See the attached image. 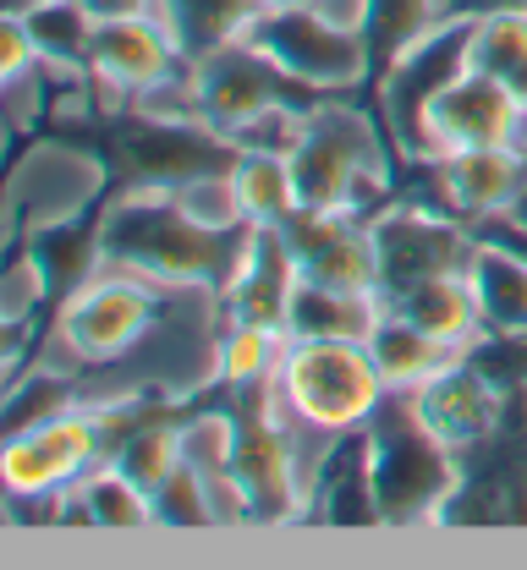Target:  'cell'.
I'll use <instances>...</instances> for the list:
<instances>
[{
    "label": "cell",
    "mask_w": 527,
    "mask_h": 570,
    "mask_svg": "<svg viewBox=\"0 0 527 570\" xmlns=\"http://www.w3.org/2000/svg\"><path fill=\"white\" fill-rule=\"evenodd\" d=\"M247 236H226V230H204L198 219L176 209L170 187L159 181H138L127 187L116 204H105L99 225H94V247H99V264H121V269H138L159 285H215L226 291L242 253H247Z\"/></svg>",
    "instance_id": "cell-1"
},
{
    "label": "cell",
    "mask_w": 527,
    "mask_h": 570,
    "mask_svg": "<svg viewBox=\"0 0 527 570\" xmlns=\"http://www.w3.org/2000/svg\"><path fill=\"white\" fill-rule=\"evenodd\" d=\"M390 132H379L369 110L352 105H313L297 148H292V176H297L302 209L358 214L369 219V204L390 193Z\"/></svg>",
    "instance_id": "cell-2"
},
{
    "label": "cell",
    "mask_w": 527,
    "mask_h": 570,
    "mask_svg": "<svg viewBox=\"0 0 527 570\" xmlns=\"http://www.w3.org/2000/svg\"><path fill=\"white\" fill-rule=\"evenodd\" d=\"M170 285L149 281L138 269H121V264H94L88 281H77L56 313V335L50 346L61 356L67 373L82 367H116L149 341L154 318L165 307Z\"/></svg>",
    "instance_id": "cell-3"
},
{
    "label": "cell",
    "mask_w": 527,
    "mask_h": 570,
    "mask_svg": "<svg viewBox=\"0 0 527 570\" xmlns=\"http://www.w3.org/2000/svg\"><path fill=\"white\" fill-rule=\"evenodd\" d=\"M369 455H374V489L384 527H412V521H440L456 504L461 466L440 433L412 412L407 395H384V406L369 423Z\"/></svg>",
    "instance_id": "cell-4"
},
{
    "label": "cell",
    "mask_w": 527,
    "mask_h": 570,
    "mask_svg": "<svg viewBox=\"0 0 527 570\" xmlns=\"http://www.w3.org/2000/svg\"><path fill=\"white\" fill-rule=\"evenodd\" d=\"M384 395L390 390L369 356V341H286L275 373V406L286 417L324 433H358L374 423Z\"/></svg>",
    "instance_id": "cell-5"
},
{
    "label": "cell",
    "mask_w": 527,
    "mask_h": 570,
    "mask_svg": "<svg viewBox=\"0 0 527 570\" xmlns=\"http://www.w3.org/2000/svg\"><path fill=\"white\" fill-rule=\"evenodd\" d=\"M467 50H472V11L467 17L446 11L423 33H412L401 50H390V67H384V82H379V116H384V132H390L401 159L435 165L429 116H435V99L472 67Z\"/></svg>",
    "instance_id": "cell-6"
},
{
    "label": "cell",
    "mask_w": 527,
    "mask_h": 570,
    "mask_svg": "<svg viewBox=\"0 0 527 570\" xmlns=\"http://www.w3.org/2000/svg\"><path fill=\"white\" fill-rule=\"evenodd\" d=\"M116 417H121L116 406L82 401V406L50 417V423L6 433V455H0L6 499L67 494L77 478H88L99 461H110V423Z\"/></svg>",
    "instance_id": "cell-7"
},
{
    "label": "cell",
    "mask_w": 527,
    "mask_h": 570,
    "mask_svg": "<svg viewBox=\"0 0 527 570\" xmlns=\"http://www.w3.org/2000/svg\"><path fill=\"white\" fill-rule=\"evenodd\" d=\"M105 193V159L77 142H33L6 187V242H39L50 230H72L88 204Z\"/></svg>",
    "instance_id": "cell-8"
},
{
    "label": "cell",
    "mask_w": 527,
    "mask_h": 570,
    "mask_svg": "<svg viewBox=\"0 0 527 570\" xmlns=\"http://www.w3.org/2000/svg\"><path fill=\"white\" fill-rule=\"evenodd\" d=\"M253 45L308 94H347L374 71V33L341 28L313 6H270L253 28Z\"/></svg>",
    "instance_id": "cell-9"
},
{
    "label": "cell",
    "mask_w": 527,
    "mask_h": 570,
    "mask_svg": "<svg viewBox=\"0 0 527 570\" xmlns=\"http://www.w3.org/2000/svg\"><path fill=\"white\" fill-rule=\"evenodd\" d=\"M374 225V247H379V296H401L418 281L435 275H467L472 258V236L446 219L435 204H390L384 214L369 219Z\"/></svg>",
    "instance_id": "cell-10"
},
{
    "label": "cell",
    "mask_w": 527,
    "mask_h": 570,
    "mask_svg": "<svg viewBox=\"0 0 527 570\" xmlns=\"http://www.w3.org/2000/svg\"><path fill=\"white\" fill-rule=\"evenodd\" d=\"M198 67V110H204V127L215 138H236L253 116L275 110V105H313V94L292 82L286 71L275 67L253 39L215 50L209 61H193Z\"/></svg>",
    "instance_id": "cell-11"
},
{
    "label": "cell",
    "mask_w": 527,
    "mask_h": 570,
    "mask_svg": "<svg viewBox=\"0 0 527 570\" xmlns=\"http://www.w3.org/2000/svg\"><path fill=\"white\" fill-rule=\"evenodd\" d=\"M297 275L313 285H335V291H379V247L374 225L358 214H324L297 209L281 225Z\"/></svg>",
    "instance_id": "cell-12"
},
{
    "label": "cell",
    "mask_w": 527,
    "mask_h": 570,
    "mask_svg": "<svg viewBox=\"0 0 527 570\" xmlns=\"http://www.w3.org/2000/svg\"><path fill=\"white\" fill-rule=\"evenodd\" d=\"M182 61L170 28L154 17V11H138V17H105L94 22V45H88V82L121 110H133V99L159 82L165 71Z\"/></svg>",
    "instance_id": "cell-13"
},
{
    "label": "cell",
    "mask_w": 527,
    "mask_h": 570,
    "mask_svg": "<svg viewBox=\"0 0 527 570\" xmlns=\"http://www.w3.org/2000/svg\"><path fill=\"white\" fill-rule=\"evenodd\" d=\"M407 401L429 423V433H440L451 450H472V444L495 439V428L506 417V384L467 352L451 367H440L423 390H412Z\"/></svg>",
    "instance_id": "cell-14"
},
{
    "label": "cell",
    "mask_w": 527,
    "mask_h": 570,
    "mask_svg": "<svg viewBox=\"0 0 527 570\" xmlns=\"http://www.w3.org/2000/svg\"><path fill=\"white\" fill-rule=\"evenodd\" d=\"M429 170H435V198H446V209H456L461 219H500L527 176V165L506 142L451 148Z\"/></svg>",
    "instance_id": "cell-15"
},
{
    "label": "cell",
    "mask_w": 527,
    "mask_h": 570,
    "mask_svg": "<svg viewBox=\"0 0 527 570\" xmlns=\"http://www.w3.org/2000/svg\"><path fill=\"white\" fill-rule=\"evenodd\" d=\"M297 258L286 247L281 230L270 225H253L247 236V253L236 264V275L226 285V313L242 324H270V330H286V307H292V291H297Z\"/></svg>",
    "instance_id": "cell-16"
},
{
    "label": "cell",
    "mask_w": 527,
    "mask_h": 570,
    "mask_svg": "<svg viewBox=\"0 0 527 570\" xmlns=\"http://www.w3.org/2000/svg\"><path fill=\"white\" fill-rule=\"evenodd\" d=\"M517 116V94L489 77V71H461L451 88L435 99L429 132H435V159L451 148H484V142H506V127Z\"/></svg>",
    "instance_id": "cell-17"
},
{
    "label": "cell",
    "mask_w": 527,
    "mask_h": 570,
    "mask_svg": "<svg viewBox=\"0 0 527 570\" xmlns=\"http://www.w3.org/2000/svg\"><path fill=\"white\" fill-rule=\"evenodd\" d=\"M308 510H319L330 527H384V510H379V489H374V455H369V428L347 433L319 483H313V499Z\"/></svg>",
    "instance_id": "cell-18"
},
{
    "label": "cell",
    "mask_w": 527,
    "mask_h": 570,
    "mask_svg": "<svg viewBox=\"0 0 527 570\" xmlns=\"http://www.w3.org/2000/svg\"><path fill=\"white\" fill-rule=\"evenodd\" d=\"M149 11L170 28L182 61H209L215 50L253 39V28L270 6L264 0H154Z\"/></svg>",
    "instance_id": "cell-19"
},
{
    "label": "cell",
    "mask_w": 527,
    "mask_h": 570,
    "mask_svg": "<svg viewBox=\"0 0 527 570\" xmlns=\"http://www.w3.org/2000/svg\"><path fill=\"white\" fill-rule=\"evenodd\" d=\"M384 318L379 291H335V285L297 281L286 307V341H369Z\"/></svg>",
    "instance_id": "cell-20"
},
{
    "label": "cell",
    "mask_w": 527,
    "mask_h": 570,
    "mask_svg": "<svg viewBox=\"0 0 527 570\" xmlns=\"http://www.w3.org/2000/svg\"><path fill=\"white\" fill-rule=\"evenodd\" d=\"M467 285L478 296L489 341H527V253L478 242L467 258Z\"/></svg>",
    "instance_id": "cell-21"
},
{
    "label": "cell",
    "mask_w": 527,
    "mask_h": 570,
    "mask_svg": "<svg viewBox=\"0 0 527 570\" xmlns=\"http://www.w3.org/2000/svg\"><path fill=\"white\" fill-rule=\"evenodd\" d=\"M369 356H374V367L390 395H412V390H423L440 367H451L461 352H451L446 341H435L429 330H418L407 313H396V307L384 302V318H379L374 335H369Z\"/></svg>",
    "instance_id": "cell-22"
},
{
    "label": "cell",
    "mask_w": 527,
    "mask_h": 570,
    "mask_svg": "<svg viewBox=\"0 0 527 570\" xmlns=\"http://www.w3.org/2000/svg\"><path fill=\"white\" fill-rule=\"evenodd\" d=\"M396 313H407L418 330H429L435 341H446L451 352H472L478 341H489L484 330V313H478V296L467 275H435V281H418L412 291L390 296Z\"/></svg>",
    "instance_id": "cell-23"
},
{
    "label": "cell",
    "mask_w": 527,
    "mask_h": 570,
    "mask_svg": "<svg viewBox=\"0 0 527 570\" xmlns=\"http://www.w3.org/2000/svg\"><path fill=\"white\" fill-rule=\"evenodd\" d=\"M231 181H236V198H242V209H247V225L281 230V225L302 209L297 176H292V154H275V148H236Z\"/></svg>",
    "instance_id": "cell-24"
},
{
    "label": "cell",
    "mask_w": 527,
    "mask_h": 570,
    "mask_svg": "<svg viewBox=\"0 0 527 570\" xmlns=\"http://www.w3.org/2000/svg\"><path fill=\"white\" fill-rule=\"evenodd\" d=\"M67 510H77V521H88V527L133 532V527H149L154 521V494L144 483H133L116 461H99L88 478H77L67 489Z\"/></svg>",
    "instance_id": "cell-25"
},
{
    "label": "cell",
    "mask_w": 527,
    "mask_h": 570,
    "mask_svg": "<svg viewBox=\"0 0 527 570\" xmlns=\"http://www.w3.org/2000/svg\"><path fill=\"white\" fill-rule=\"evenodd\" d=\"M281 356H286V330L226 318V335H221V384H226V390H258V384H275Z\"/></svg>",
    "instance_id": "cell-26"
},
{
    "label": "cell",
    "mask_w": 527,
    "mask_h": 570,
    "mask_svg": "<svg viewBox=\"0 0 527 570\" xmlns=\"http://www.w3.org/2000/svg\"><path fill=\"white\" fill-rule=\"evenodd\" d=\"M170 198H176V209L187 214V219H198L204 230H226V236L253 230V225H247V209H242V198H236L231 165L226 170L209 165V170H193V176L170 181Z\"/></svg>",
    "instance_id": "cell-27"
},
{
    "label": "cell",
    "mask_w": 527,
    "mask_h": 570,
    "mask_svg": "<svg viewBox=\"0 0 527 570\" xmlns=\"http://www.w3.org/2000/svg\"><path fill=\"white\" fill-rule=\"evenodd\" d=\"M77 373H61V367H33V373H17L11 390H6V433L17 428H33V423H50L61 412L82 406V390L72 384Z\"/></svg>",
    "instance_id": "cell-28"
},
{
    "label": "cell",
    "mask_w": 527,
    "mask_h": 570,
    "mask_svg": "<svg viewBox=\"0 0 527 570\" xmlns=\"http://www.w3.org/2000/svg\"><path fill=\"white\" fill-rule=\"evenodd\" d=\"M110 461L133 478V483H144V489H159L176 466H182V417L176 423H144L133 428L121 444H110Z\"/></svg>",
    "instance_id": "cell-29"
},
{
    "label": "cell",
    "mask_w": 527,
    "mask_h": 570,
    "mask_svg": "<svg viewBox=\"0 0 527 570\" xmlns=\"http://www.w3.org/2000/svg\"><path fill=\"white\" fill-rule=\"evenodd\" d=\"M236 444H242V417L236 412H193V417H182V461L198 466L209 483L236 466Z\"/></svg>",
    "instance_id": "cell-30"
},
{
    "label": "cell",
    "mask_w": 527,
    "mask_h": 570,
    "mask_svg": "<svg viewBox=\"0 0 527 570\" xmlns=\"http://www.w3.org/2000/svg\"><path fill=\"white\" fill-rule=\"evenodd\" d=\"M154 521H159V527H221L209 478L182 461V466L154 489Z\"/></svg>",
    "instance_id": "cell-31"
},
{
    "label": "cell",
    "mask_w": 527,
    "mask_h": 570,
    "mask_svg": "<svg viewBox=\"0 0 527 570\" xmlns=\"http://www.w3.org/2000/svg\"><path fill=\"white\" fill-rule=\"evenodd\" d=\"M45 291H50V258L33 242H22L11 269H6V285H0V318L6 324H28L33 307L45 302Z\"/></svg>",
    "instance_id": "cell-32"
},
{
    "label": "cell",
    "mask_w": 527,
    "mask_h": 570,
    "mask_svg": "<svg viewBox=\"0 0 527 570\" xmlns=\"http://www.w3.org/2000/svg\"><path fill=\"white\" fill-rule=\"evenodd\" d=\"M6 110H11V132H28L45 116V61L22 77H6Z\"/></svg>",
    "instance_id": "cell-33"
},
{
    "label": "cell",
    "mask_w": 527,
    "mask_h": 570,
    "mask_svg": "<svg viewBox=\"0 0 527 570\" xmlns=\"http://www.w3.org/2000/svg\"><path fill=\"white\" fill-rule=\"evenodd\" d=\"M302 6H313L319 17H330V22H341V28H374V11L379 0H302Z\"/></svg>",
    "instance_id": "cell-34"
},
{
    "label": "cell",
    "mask_w": 527,
    "mask_h": 570,
    "mask_svg": "<svg viewBox=\"0 0 527 570\" xmlns=\"http://www.w3.org/2000/svg\"><path fill=\"white\" fill-rule=\"evenodd\" d=\"M94 22H105V17H138V11H149L154 0H77Z\"/></svg>",
    "instance_id": "cell-35"
},
{
    "label": "cell",
    "mask_w": 527,
    "mask_h": 570,
    "mask_svg": "<svg viewBox=\"0 0 527 570\" xmlns=\"http://www.w3.org/2000/svg\"><path fill=\"white\" fill-rule=\"evenodd\" d=\"M500 225H506V230H517V236L527 242V176H523V187H517V198H511V209L500 214Z\"/></svg>",
    "instance_id": "cell-36"
},
{
    "label": "cell",
    "mask_w": 527,
    "mask_h": 570,
    "mask_svg": "<svg viewBox=\"0 0 527 570\" xmlns=\"http://www.w3.org/2000/svg\"><path fill=\"white\" fill-rule=\"evenodd\" d=\"M506 148L527 165V105H517V116H511V127H506Z\"/></svg>",
    "instance_id": "cell-37"
},
{
    "label": "cell",
    "mask_w": 527,
    "mask_h": 570,
    "mask_svg": "<svg viewBox=\"0 0 527 570\" xmlns=\"http://www.w3.org/2000/svg\"><path fill=\"white\" fill-rule=\"evenodd\" d=\"M264 6H302V0H264Z\"/></svg>",
    "instance_id": "cell-38"
},
{
    "label": "cell",
    "mask_w": 527,
    "mask_h": 570,
    "mask_svg": "<svg viewBox=\"0 0 527 570\" xmlns=\"http://www.w3.org/2000/svg\"><path fill=\"white\" fill-rule=\"evenodd\" d=\"M440 11H446V0H440Z\"/></svg>",
    "instance_id": "cell-39"
}]
</instances>
